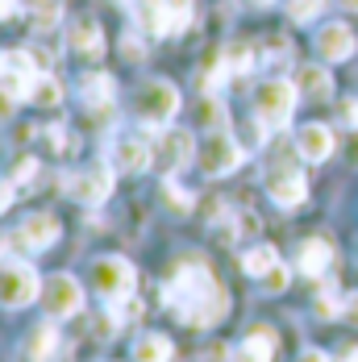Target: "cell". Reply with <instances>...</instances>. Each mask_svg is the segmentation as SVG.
<instances>
[{
	"mask_svg": "<svg viewBox=\"0 0 358 362\" xmlns=\"http://www.w3.org/2000/svg\"><path fill=\"white\" fill-rule=\"evenodd\" d=\"M342 308H337V291L333 288H325L321 296H317V317H337Z\"/></svg>",
	"mask_w": 358,
	"mask_h": 362,
	"instance_id": "1f68e13d",
	"label": "cell"
},
{
	"mask_svg": "<svg viewBox=\"0 0 358 362\" xmlns=\"http://www.w3.org/2000/svg\"><path fill=\"white\" fill-rule=\"evenodd\" d=\"M196 158H200V171H204V175L221 180V175L238 171L246 154H242V146L233 142V138H229L225 129H213V134L204 138V146H200V154H196Z\"/></svg>",
	"mask_w": 358,
	"mask_h": 362,
	"instance_id": "ba28073f",
	"label": "cell"
},
{
	"mask_svg": "<svg viewBox=\"0 0 358 362\" xmlns=\"http://www.w3.org/2000/svg\"><path fill=\"white\" fill-rule=\"evenodd\" d=\"M42 300H46V317L50 321H67V317H75L83 308V288L71 275H50L42 284Z\"/></svg>",
	"mask_w": 358,
	"mask_h": 362,
	"instance_id": "30bf717a",
	"label": "cell"
},
{
	"mask_svg": "<svg viewBox=\"0 0 358 362\" xmlns=\"http://www.w3.org/2000/svg\"><path fill=\"white\" fill-rule=\"evenodd\" d=\"M287 279H291V275H287V267L279 262V267H271V271L262 275V291H284Z\"/></svg>",
	"mask_w": 358,
	"mask_h": 362,
	"instance_id": "4dcf8cb0",
	"label": "cell"
},
{
	"mask_svg": "<svg viewBox=\"0 0 358 362\" xmlns=\"http://www.w3.org/2000/svg\"><path fill=\"white\" fill-rule=\"evenodd\" d=\"M196 112H200V125H204L209 134H213V129H225V105H221L216 96H204Z\"/></svg>",
	"mask_w": 358,
	"mask_h": 362,
	"instance_id": "83f0119b",
	"label": "cell"
},
{
	"mask_svg": "<svg viewBox=\"0 0 358 362\" xmlns=\"http://www.w3.org/2000/svg\"><path fill=\"white\" fill-rule=\"evenodd\" d=\"M112 96H117V88H112V75L92 71V75H83V79H79V100H83L92 112L112 109Z\"/></svg>",
	"mask_w": 358,
	"mask_h": 362,
	"instance_id": "ac0fdd59",
	"label": "cell"
},
{
	"mask_svg": "<svg viewBox=\"0 0 358 362\" xmlns=\"http://www.w3.org/2000/svg\"><path fill=\"white\" fill-rule=\"evenodd\" d=\"M296 150H300L304 163H325V158L333 154V134H329V125H321V121L300 125V134H296Z\"/></svg>",
	"mask_w": 358,
	"mask_h": 362,
	"instance_id": "2e32d148",
	"label": "cell"
},
{
	"mask_svg": "<svg viewBox=\"0 0 358 362\" xmlns=\"http://www.w3.org/2000/svg\"><path fill=\"white\" fill-rule=\"evenodd\" d=\"M342 8H346V13H358V0H342Z\"/></svg>",
	"mask_w": 358,
	"mask_h": 362,
	"instance_id": "f35d334b",
	"label": "cell"
},
{
	"mask_svg": "<svg viewBox=\"0 0 358 362\" xmlns=\"http://www.w3.org/2000/svg\"><path fill=\"white\" fill-rule=\"evenodd\" d=\"M346 158H350V163L358 167V125L350 129V134H346Z\"/></svg>",
	"mask_w": 358,
	"mask_h": 362,
	"instance_id": "e575fe53",
	"label": "cell"
},
{
	"mask_svg": "<svg viewBox=\"0 0 358 362\" xmlns=\"http://www.w3.org/2000/svg\"><path fill=\"white\" fill-rule=\"evenodd\" d=\"M37 63L30 50H8L4 59H0V96H8L13 105L17 100H30V92H34L37 83Z\"/></svg>",
	"mask_w": 358,
	"mask_h": 362,
	"instance_id": "52a82bcc",
	"label": "cell"
},
{
	"mask_svg": "<svg viewBox=\"0 0 358 362\" xmlns=\"http://www.w3.org/2000/svg\"><path fill=\"white\" fill-rule=\"evenodd\" d=\"M329 262H333V242H329V238H308V242H300V254H296V271H300V275L317 279V275L329 271Z\"/></svg>",
	"mask_w": 358,
	"mask_h": 362,
	"instance_id": "e0dca14e",
	"label": "cell"
},
{
	"mask_svg": "<svg viewBox=\"0 0 358 362\" xmlns=\"http://www.w3.org/2000/svg\"><path fill=\"white\" fill-rule=\"evenodd\" d=\"M296 96H300L296 83H287V79H262L254 88V112H258V121L267 129H284L287 121H291Z\"/></svg>",
	"mask_w": 358,
	"mask_h": 362,
	"instance_id": "7a4b0ae2",
	"label": "cell"
},
{
	"mask_svg": "<svg viewBox=\"0 0 358 362\" xmlns=\"http://www.w3.org/2000/svg\"><path fill=\"white\" fill-rule=\"evenodd\" d=\"M342 362H358V350H350V354H346V358H342Z\"/></svg>",
	"mask_w": 358,
	"mask_h": 362,
	"instance_id": "ab89813d",
	"label": "cell"
},
{
	"mask_svg": "<svg viewBox=\"0 0 358 362\" xmlns=\"http://www.w3.org/2000/svg\"><path fill=\"white\" fill-rule=\"evenodd\" d=\"M138 21H142L146 34L154 37L179 34L192 21V0H142L138 4Z\"/></svg>",
	"mask_w": 358,
	"mask_h": 362,
	"instance_id": "8992f818",
	"label": "cell"
},
{
	"mask_svg": "<svg viewBox=\"0 0 358 362\" xmlns=\"http://www.w3.org/2000/svg\"><path fill=\"white\" fill-rule=\"evenodd\" d=\"M71 46L79 50V59H100L105 54V34L96 17H79L71 25Z\"/></svg>",
	"mask_w": 358,
	"mask_h": 362,
	"instance_id": "d6986e66",
	"label": "cell"
},
{
	"mask_svg": "<svg viewBox=\"0 0 358 362\" xmlns=\"http://www.w3.org/2000/svg\"><path fill=\"white\" fill-rule=\"evenodd\" d=\"M296 362H329V358H325L321 350H304V354H300Z\"/></svg>",
	"mask_w": 358,
	"mask_h": 362,
	"instance_id": "8d00e7d4",
	"label": "cell"
},
{
	"mask_svg": "<svg viewBox=\"0 0 358 362\" xmlns=\"http://www.w3.org/2000/svg\"><path fill=\"white\" fill-rule=\"evenodd\" d=\"M42 296V279L30 262H17V258H4L0 262V304L4 308H25Z\"/></svg>",
	"mask_w": 358,
	"mask_h": 362,
	"instance_id": "277c9868",
	"label": "cell"
},
{
	"mask_svg": "<svg viewBox=\"0 0 358 362\" xmlns=\"http://www.w3.org/2000/svg\"><path fill=\"white\" fill-rule=\"evenodd\" d=\"M163 300L187 329H213L229 313V296L204 262H179L171 284L163 288Z\"/></svg>",
	"mask_w": 358,
	"mask_h": 362,
	"instance_id": "6da1fadb",
	"label": "cell"
},
{
	"mask_svg": "<svg viewBox=\"0 0 358 362\" xmlns=\"http://www.w3.org/2000/svg\"><path fill=\"white\" fill-rule=\"evenodd\" d=\"M13 13H17V0H0V21L13 17Z\"/></svg>",
	"mask_w": 358,
	"mask_h": 362,
	"instance_id": "74e56055",
	"label": "cell"
},
{
	"mask_svg": "<svg viewBox=\"0 0 358 362\" xmlns=\"http://www.w3.org/2000/svg\"><path fill=\"white\" fill-rule=\"evenodd\" d=\"M246 4H271V0H246Z\"/></svg>",
	"mask_w": 358,
	"mask_h": 362,
	"instance_id": "60d3db41",
	"label": "cell"
},
{
	"mask_svg": "<svg viewBox=\"0 0 358 362\" xmlns=\"http://www.w3.org/2000/svg\"><path fill=\"white\" fill-rule=\"evenodd\" d=\"M354 50L358 42L346 21H329V25L317 30V59L321 63H346V59H354Z\"/></svg>",
	"mask_w": 358,
	"mask_h": 362,
	"instance_id": "7c38bea8",
	"label": "cell"
},
{
	"mask_svg": "<svg viewBox=\"0 0 358 362\" xmlns=\"http://www.w3.org/2000/svg\"><path fill=\"white\" fill-rule=\"evenodd\" d=\"M325 0H284V13L291 25H308L313 17H321Z\"/></svg>",
	"mask_w": 358,
	"mask_h": 362,
	"instance_id": "4316f807",
	"label": "cell"
},
{
	"mask_svg": "<svg viewBox=\"0 0 358 362\" xmlns=\"http://www.w3.org/2000/svg\"><path fill=\"white\" fill-rule=\"evenodd\" d=\"M37 175V158H21V163H17V167H13V187H17V192H21V187H25V183L34 180Z\"/></svg>",
	"mask_w": 358,
	"mask_h": 362,
	"instance_id": "f546056e",
	"label": "cell"
},
{
	"mask_svg": "<svg viewBox=\"0 0 358 362\" xmlns=\"http://www.w3.org/2000/svg\"><path fill=\"white\" fill-rule=\"evenodd\" d=\"M125 4H129V0H125Z\"/></svg>",
	"mask_w": 358,
	"mask_h": 362,
	"instance_id": "7bdbcfd3",
	"label": "cell"
},
{
	"mask_svg": "<svg viewBox=\"0 0 358 362\" xmlns=\"http://www.w3.org/2000/svg\"><path fill=\"white\" fill-rule=\"evenodd\" d=\"M134 284H138V271H134L129 258H121V254H105V258L92 262V288L100 291L108 304L134 296Z\"/></svg>",
	"mask_w": 358,
	"mask_h": 362,
	"instance_id": "3957f363",
	"label": "cell"
},
{
	"mask_svg": "<svg viewBox=\"0 0 358 362\" xmlns=\"http://www.w3.org/2000/svg\"><path fill=\"white\" fill-rule=\"evenodd\" d=\"M54 350H59V333L54 325H42L25 337V346H21V362H54Z\"/></svg>",
	"mask_w": 358,
	"mask_h": 362,
	"instance_id": "44dd1931",
	"label": "cell"
},
{
	"mask_svg": "<svg viewBox=\"0 0 358 362\" xmlns=\"http://www.w3.org/2000/svg\"><path fill=\"white\" fill-rule=\"evenodd\" d=\"M67 192L79 204L96 209V204H105L108 196H112V171L108 167H88V171H79V175L67 180Z\"/></svg>",
	"mask_w": 358,
	"mask_h": 362,
	"instance_id": "5bb4252c",
	"label": "cell"
},
{
	"mask_svg": "<svg viewBox=\"0 0 358 362\" xmlns=\"http://www.w3.org/2000/svg\"><path fill=\"white\" fill-rule=\"evenodd\" d=\"M154 158L167 167V171H183L192 158H196V142L187 129H163V138L154 146Z\"/></svg>",
	"mask_w": 358,
	"mask_h": 362,
	"instance_id": "9a60e30c",
	"label": "cell"
},
{
	"mask_svg": "<svg viewBox=\"0 0 358 362\" xmlns=\"http://www.w3.org/2000/svg\"><path fill=\"white\" fill-rule=\"evenodd\" d=\"M59 217H50V213H30V217L21 221L13 233H8V246L21 254H37V250H50L54 242H59Z\"/></svg>",
	"mask_w": 358,
	"mask_h": 362,
	"instance_id": "9c48e42d",
	"label": "cell"
},
{
	"mask_svg": "<svg viewBox=\"0 0 358 362\" xmlns=\"http://www.w3.org/2000/svg\"><path fill=\"white\" fill-rule=\"evenodd\" d=\"M30 105H37V109H59V105H63V88H59V79L37 75L34 92H30Z\"/></svg>",
	"mask_w": 358,
	"mask_h": 362,
	"instance_id": "d4e9b609",
	"label": "cell"
},
{
	"mask_svg": "<svg viewBox=\"0 0 358 362\" xmlns=\"http://www.w3.org/2000/svg\"><path fill=\"white\" fill-rule=\"evenodd\" d=\"M221 59H225L229 75H242V71L254 67V46H246V42H229V46L221 50Z\"/></svg>",
	"mask_w": 358,
	"mask_h": 362,
	"instance_id": "484cf974",
	"label": "cell"
},
{
	"mask_svg": "<svg viewBox=\"0 0 358 362\" xmlns=\"http://www.w3.org/2000/svg\"><path fill=\"white\" fill-rule=\"evenodd\" d=\"M171 354H175V346L163 333H146L134 341V362H171Z\"/></svg>",
	"mask_w": 358,
	"mask_h": 362,
	"instance_id": "603a6c76",
	"label": "cell"
},
{
	"mask_svg": "<svg viewBox=\"0 0 358 362\" xmlns=\"http://www.w3.org/2000/svg\"><path fill=\"white\" fill-rule=\"evenodd\" d=\"M342 317H346V321L358 329V291L350 296V300H346V304H342Z\"/></svg>",
	"mask_w": 358,
	"mask_h": 362,
	"instance_id": "836d02e7",
	"label": "cell"
},
{
	"mask_svg": "<svg viewBox=\"0 0 358 362\" xmlns=\"http://www.w3.org/2000/svg\"><path fill=\"white\" fill-rule=\"evenodd\" d=\"M0 59H4V54H0Z\"/></svg>",
	"mask_w": 358,
	"mask_h": 362,
	"instance_id": "b9f144b4",
	"label": "cell"
},
{
	"mask_svg": "<svg viewBox=\"0 0 358 362\" xmlns=\"http://www.w3.org/2000/svg\"><path fill=\"white\" fill-rule=\"evenodd\" d=\"M30 8L37 13V21H54L59 17V0H30Z\"/></svg>",
	"mask_w": 358,
	"mask_h": 362,
	"instance_id": "d6a6232c",
	"label": "cell"
},
{
	"mask_svg": "<svg viewBox=\"0 0 358 362\" xmlns=\"http://www.w3.org/2000/svg\"><path fill=\"white\" fill-rule=\"evenodd\" d=\"M271 354H275V333L271 329H254L250 337L238 341L233 362H271Z\"/></svg>",
	"mask_w": 358,
	"mask_h": 362,
	"instance_id": "7402d4cb",
	"label": "cell"
},
{
	"mask_svg": "<svg viewBox=\"0 0 358 362\" xmlns=\"http://www.w3.org/2000/svg\"><path fill=\"white\" fill-rule=\"evenodd\" d=\"M296 92L300 96H313V100H329L333 96V75L325 71L321 63H304L296 71Z\"/></svg>",
	"mask_w": 358,
	"mask_h": 362,
	"instance_id": "ffe728a7",
	"label": "cell"
},
{
	"mask_svg": "<svg viewBox=\"0 0 358 362\" xmlns=\"http://www.w3.org/2000/svg\"><path fill=\"white\" fill-rule=\"evenodd\" d=\"M163 200H167V209H171V213H192V192H187V187H179L175 180L163 183Z\"/></svg>",
	"mask_w": 358,
	"mask_h": 362,
	"instance_id": "f1b7e54d",
	"label": "cell"
},
{
	"mask_svg": "<svg viewBox=\"0 0 358 362\" xmlns=\"http://www.w3.org/2000/svg\"><path fill=\"white\" fill-rule=\"evenodd\" d=\"M267 196H271L279 209L304 204V196H308L304 171H296V167H271V171H267Z\"/></svg>",
	"mask_w": 358,
	"mask_h": 362,
	"instance_id": "8fae6325",
	"label": "cell"
},
{
	"mask_svg": "<svg viewBox=\"0 0 358 362\" xmlns=\"http://www.w3.org/2000/svg\"><path fill=\"white\" fill-rule=\"evenodd\" d=\"M13 196H17V187H13V183H0V213L13 204Z\"/></svg>",
	"mask_w": 358,
	"mask_h": 362,
	"instance_id": "d590c367",
	"label": "cell"
},
{
	"mask_svg": "<svg viewBox=\"0 0 358 362\" xmlns=\"http://www.w3.org/2000/svg\"><path fill=\"white\" fill-rule=\"evenodd\" d=\"M108 158H112L117 171L138 175V171H146V167L154 163V146L146 142V138H138V134H121V138L112 142V150H108Z\"/></svg>",
	"mask_w": 358,
	"mask_h": 362,
	"instance_id": "4fadbf2b",
	"label": "cell"
},
{
	"mask_svg": "<svg viewBox=\"0 0 358 362\" xmlns=\"http://www.w3.org/2000/svg\"><path fill=\"white\" fill-rule=\"evenodd\" d=\"M271 267H279V254H275V246H250V250L242 254V271H246V275H254V279H262Z\"/></svg>",
	"mask_w": 358,
	"mask_h": 362,
	"instance_id": "cb8c5ba5",
	"label": "cell"
},
{
	"mask_svg": "<svg viewBox=\"0 0 358 362\" xmlns=\"http://www.w3.org/2000/svg\"><path fill=\"white\" fill-rule=\"evenodd\" d=\"M138 117H142L150 129H163V125H171L179 112V88L175 83H167V79H150L138 88Z\"/></svg>",
	"mask_w": 358,
	"mask_h": 362,
	"instance_id": "5b68a950",
	"label": "cell"
}]
</instances>
